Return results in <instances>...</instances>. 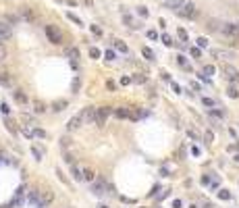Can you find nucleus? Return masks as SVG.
<instances>
[{"label":"nucleus","instance_id":"nucleus-9","mask_svg":"<svg viewBox=\"0 0 239 208\" xmlns=\"http://www.w3.org/2000/svg\"><path fill=\"white\" fill-rule=\"evenodd\" d=\"M223 71H225V77L229 79V81H239V71L235 69V67H231V65H225V67H223Z\"/></svg>","mask_w":239,"mask_h":208},{"label":"nucleus","instance_id":"nucleus-23","mask_svg":"<svg viewBox=\"0 0 239 208\" xmlns=\"http://www.w3.org/2000/svg\"><path fill=\"white\" fill-rule=\"evenodd\" d=\"M202 73H204L206 77H212V75H214V73H216V69H214L212 65H206L204 69H202Z\"/></svg>","mask_w":239,"mask_h":208},{"label":"nucleus","instance_id":"nucleus-14","mask_svg":"<svg viewBox=\"0 0 239 208\" xmlns=\"http://www.w3.org/2000/svg\"><path fill=\"white\" fill-rule=\"evenodd\" d=\"M185 7V0H164V8H171V11H181Z\"/></svg>","mask_w":239,"mask_h":208},{"label":"nucleus","instance_id":"nucleus-31","mask_svg":"<svg viewBox=\"0 0 239 208\" xmlns=\"http://www.w3.org/2000/svg\"><path fill=\"white\" fill-rule=\"evenodd\" d=\"M227 96H229V98H237V96H239V92H237V88H233V85H231V88H229V90H227Z\"/></svg>","mask_w":239,"mask_h":208},{"label":"nucleus","instance_id":"nucleus-5","mask_svg":"<svg viewBox=\"0 0 239 208\" xmlns=\"http://www.w3.org/2000/svg\"><path fill=\"white\" fill-rule=\"evenodd\" d=\"M210 54L214 56V58H223V61H231V58H235V52H233V50H223V48H212Z\"/></svg>","mask_w":239,"mask_h":208},{"label":"nucleus","instance_id":"nucleus-36","mask_svg":"<svg viewBox=\"0 0 239 208\" xmlns=\"http://www.w3.org/2000/svg\"><path fill=\"white\" fill-rule=\"evenodd\" d=\"M61 148H65V150H67V148H71V139H69V138H62V139H61Z\"/></svg>","mask_w":239,"mask_h":208},{"label":"nucleus","instance_id":"nucleus-22","mask_svg":"<svg viewBox=\"0 0 239 208\" xmlns=\"http://www.w3.org/2000/svg\"><path fill=\"white\" fill-rule=\"evenodd\" d=\"M67 56H69L73 62H75L77 58H79V50H77V48H69V50H67Z\"/></svg>","mask_w":239,"mask_h":208},{"label":"nucleus","instance_id":"nucleus-1","mask_svg":"<svg viewBox=\"0 0 239 208\" xmlns=\"http://www.w3.org/2000/svg\"><path fill=\"white\" fill-rule=\"evenodd\" d=\"M44 29H46V35L52 44H62V31L56 25H46Z\"/></svg>","mask_w":239,"mask_h":208},{"label":"nucleus","instance_id":"nucleus-39","mask_svg":"<svg viewBox=\"0 0 239 208\" xmlns=\"http://www.w3.org/2000/svg\"><path fill=\"white\" fill-rule=\"evenodd\" d=\"M191 56H193V58H200V56H202V50H200V48H191Z\"/></svg>","mask_w":239,"mask_h":208},{"label":"nucleus","instance_id":"nucleus-54","mask_svg":"<svg viewBox=\"0 0 239 208\" xmlns=\"http://www.w3.org/2000/svg\"><path fill=\"white\" fill-rule=\"evenodd\" d=\"M129 81H131V77H123V79H121V83H123V85H127Z\"/></svg>","mask_w":239,"mask_h":208},{"label":"nucleus","instance_id":"nucleus-2","mask_svg":"<svg viewBox=\"0 0 239 208\" xmlns=\"http://www.w3.org/2000/svg\"><path fill=\"white\" fill-rule=\"evenodd\" d=\"M96 115H98V108H96V106H85L79 117H81L83 123H96Z\"/></svg>","mask_w":239,"mask_h":208},{"label":"nucleus","instance_id":"nucleus-7","mask_svg":"<svg viewBox=\"0 0 239 208\" xmlns=\"http://www.w3.org/2000/svg\"><path fill=\"white\" fill-rule=\"evenodd\" d=\"M108 189H110V187L106 185V183H104L102 179H98V181H94V185H92V194L100 198V196H104L106 192H108Z\"/></svg>","mask_w":239,"mask_h":208},{"label":"nucleus","instance_id":"nucleus-51","mask_svg":"<svg viewBox=\"0 0 239 208\" xmlns=\"http://www.w3.org/2000/svg\"><path fill=\"white\" fill-rule=\"evenodd\" d=\"M92 31H94L96 35H100V34H102V29H100V27H96V25H94V27H92Z\"/></svg>","mask_w":239,"mask_h":208},{"label":"nucleus","instance_id":"nucleus-29","mask_svg":"<svg viewBox=\"0 0 239 208\" xmlns=\"http://www.w3.org/2000/svg\"><path fill=\"white\" fill-rule=\"evenodd\" d=\"M67 17H69V19H71V21H73V23H77L79 27H81V25H83V23H81V19H79L77 15H73V13H67Z\"/></svg>","mask_w":239,"mask_h":208},{"label":"nucleus","instance_id":"nucleus-26","mask_svg":"<svg viewBox=\"0 0 239 208\" xmlns=\"http://www.w3.org/2000/svg\"><path fill=\"white\" fill-rule=\"evenodd\" d=\"M115 46H116V50H121V52H129L127 44H125V42H121V40H116V42H115Z\"/></svg>","mask_w":239,"mask_h":208},{"label":"nucleus","instance_id":"nucleus-46","mask_svg":"<svg viewBox=\"0 0 239 208\" xmlns=\"http://www.w3.org/2000/svg\"><path fill=\"white\" fill-rule=\"evenodd\" d=\"M106 88H108V90H112V92H115L116 83H115V81H106Z\"/></svg>","mask_w":239,"mask_h":208},{"label":"nucleus","instance_id":"nucleus-41","mask_svg":"<svg viewBox=\"0 0 239 208\" xmlns=\"http://www.w3.org/2000/svg\"><path fill=\"white\" fill-rule=\"evenodd\" d=\"M106 58H108V61H115V58H116L115 50H106Z\"/></svg>","mask_w":239,"mask_h":208},{"label":"nucleus","instance_id":"nucleus-30","mask_svg":"<svg viewBox=\"0 0 239 208\" xmlns=\"http://www.w3.org/2000/svg\"><path fill=\"white\" fill-rule=\"evenodd\" d=\"M177 62L181 65V67H183V69H187V71H189V62L185 61V56H177Z\"/></svg>","mask_w":239,"mask_h":208},{"label":"nucleus","instance_id":"nucleus-42","mask_svg":"<svg viewBox=\"0 0 239 208\" xmlns=\"http://www.w3.org/2000/svg\"><path fill=\"white\" fill-rule=\"evenodd\" d=\"M202 104H204V106H214V100H210V98H202Z\"/></svg>","mask_w":239,"mask_h":208},{"label":"nucleus","instance_id":"nucleus-32","mask_svg":"<svg viewBox=\"0 0 239 208\" xmlns=\"http://www.w3.org/2000/svg\"><path fill=\"white\" fill-rule=\"evenodd\" d=\"M65 162H69V165H75V156L71 152H65Z\"/></svg>","mask_w":239,"mask_h":208},{"label":"nucleus","instance_id":"nucleus-50","mask_svg":"<svg viewBox=\"0 0 239 208\" xmlns=\"http://www.w3.org/2000/svg\"><path fill=\"white\" fill-rule=\"evenodd\" d=\"M79 85H81V83H79V79H73V92H75Z\"/></svg>","mask_w":239,"mask_h":208},{"label":"nucleus","instance_id":"nucleus-4","mask_svg":"<svg viewBox=\"0 0 239 208\" xmlns=\"http://www.w3.org/2000/svg\"><path fill=\"white\" fill-rule=\"evenodd\" d=\"M110 115H112V108H110V106H100V108H98V115H96V125L102 127Z\"/></svg>","mask_w":239,"mask_h":208},{"label":"nucleus","instance_id":"nucleus-6","mask_svg":"<svg viewBox=\"0 0 239 208\" xmlns=\"http://www.w3.org/2000/svg\"><path fill=\"white\" fill-rule=\"evenodd\" d=\"M181 17H185V19H193L196 15H198V11H196V4L193 2H185V7L181 8V11H177Z\"/></svg>","mask_w":239,"mask_h":208},{"label":"nucleus","instance_id":"nucleus-45","mask_svg":"<svg viewBox=\"0 0 239 208\" xmlns=\"http://www.w3.org/2000/svg\"><path fill=\"white\" fill-rule=\"evenodd\" d=\"M171 88L175 90V94H181V88H179V83H171Z\"/></svg>","mask_w":239,"mask_h":208},{"label":"nucleus","instance_id":"nucleus-52","mask_svg":"<svg viewBox=\"0 0 239 208\" xmlns=\"http://www.w3.org/2000/svg\"><path fill=\"white\" fill-rule=\"evenodd\" d=\"M0 108H2V112H4V115H8V106H7V104H0Z\"/></svg>","mask_w":239,"mask_h":208},{"label":"nucleus","instance_id":"nucleus-11","mask_svg":"<svg viewBox=\"0 0 239 208\" xmlns=\"http://www.w3.org/2000/svg\"><path fill=\"white\" fill-rule=\"evenodd\" d=\"M13 35V27L8 25V23H4V21H0V40L4 42V40H8Z\"/></svg>","mask_w":239,"mask_h":208},{"label":"nucleus","instance_id":"nucleus-47","mask_svg":"<svg viewBox=\"0 0 239 208\" xmlns=\"http://www.w3.org/2000/svg\"><path fill=\"white\" fill-rule=\"evenodd\" d=\"M219 185H220V181H219V179H212V183H210V187H212V189H216Z\"/></svg>","mask_w":239,"mask_h":208},{"label":"nucleus","instance_id":"nucleus-49","mask_svg":"<svg viewBox=\"0 0 239 208\" xmlns=\"http://www.w3.org/2000/svg\"><path fill=\"white\" fill-rule=\"evenodd\" d=\"M139 15H142V17H148V8H143V7H139Z\"/></svg>","mask_w":239,"mask_h":208},{"label":"nucleus","instance_id":"nucleus-40","mask_svg":"<svg viewBox=\"0 0 239 208\" xmlns=\"http://www.w3.org/2000/svg\"><path fill=\"white\" fill-rule=\"evenodd\" d=\"M4 58H7V48H4V46L0 44V62L4 61Z\"/></svg>","mask_w":239,"mask_h":208},{"label":"nucleus","instance_id":"nucleus-13","mask_svg":"<svg viewBox=\"0 0 239 208\" xmlns=\"http://www.w3.org/2000/svg\"><path fill=\"white\" fill-rule=\"evenodd\" d=\"M13 98H15V102H17V104H21V106H25V104L29 102L27 94H25L23 90H15V92H13Z\"/></svg>","mask_w":239,"mask_h":208},{"label":"nucleus","instance_id":"nucleus-21","mask_svg":"<svg viewBox=\"0 0 239 208\" xmlns=\"http://www.w3.org/2000/svg\"><path fill=\"white\" fill-rule=\"evenodd\" d=\"M34 111L38 112V115H42V112H46V104L42 102V100H34Z\"/></svg>","mask_w":239,"mask_h":208},{"label":"nucleus","instance_id":"nucleus-48","mask_svg":"<svg viewBox=\"0 0 239 208\" xmlns=\"http://www.w3.org/2000/svg\"><path fill=\"white\" fill-rule=\"evenodd\" d=\"M148 38H150V40H156V38H158V34H156V31H152V29H150V31H148Z\"/></svg>","mask_w":239,"mask_h":208},{"label":"nucleus","instance_id":"nucleus-28","mask_svg":"<svg viewBox=\"0 0 239 208\" xmlns=\"http://www.w3.org/2000/svg\"><path fill=\"white\" fill-rule=\"evenodd\" d=\"M219 198H220V200H231V192H227V189H220V192H219Z\"/></svg>","mask_w":239,"mask_h":208},{"label":"nucleus","instance_id":"nucleus-35","mask_svg":"<svg viewBox=\"0 0 239 208\" xmlns=\"http://www.w3.org/2000/svg\"><path fill=\"white\" fill-rule=\"evenodd\" d=\"M162 42H164V46H173V40L169 34H162Z\"/></svg>","mask_w":239,"mask_h":208},{"label":"nucleus","instance_id":"nucleus-17","mask_svg":"<svg viewBox=\"0 0 239 208\" xmlns=\"http://www.w3.org/2000/svg\"><path fill=\"white\" fill-rule=\"evenodd\" d=\"M67 106H69L67 100H54V102H52V111H54V112H61V111H65Z\"/></svg>","mask_w":239,"mask_h":208},{"label":"nucleus","instance_id":"nucleus-38","mask_svg":"<svg viewBox=\"0 0 239 208\" xmlns=\"http://www.w3.org/2000/svg\"><path fill=\"white\" fill-rule=\"evenodd\" d=\"M196 42H198V46H200V48H206V46H208V40H206V38H198Z\"/></svg>","mask_w":239,"mask_h":208},{"label":"nucleus","instance_id":"nucleus-56","mask_svg":"<svg viewBox=\"0 0 239 208\" xmlns=\"http://www.w3.org/2000/svg\"><path fill=\"white\" fill-rule=\"evenodd\" d=\"M83 2H85L88 7H92V4H94V0H83Z\"/></svg>","mask_w":239,"mask_h":208},{"label":"nucleus","instance_id":"nucleus-18","mask_svg":"<svg viewBox=\"0 0 239 208\" xmlns=\"http://www.w3.org/2000/svg\"><path fill=\"white\" fill-rule=\"evenodd\" d=\"M71 173H73L75 181H83V169H79L77 165H71Z\"/></svg>","mask_w":239,"mask_h":208},{"label":"nucleus","instance_id":"nucleus-44","mask_svg":"<svg viewBox=\"0 0 239 208\" xmlns=\"http://www.w3.org/2000/svg\"><path fill=\"white\" fill-rule=\"evenodd\" d=\"M179 38L183 42H187V31H185V29H179Z\"/></svg>","mask_w":239,"mask_h":208},{"label":"nucleus","instance_id":"nucleus-33","mask_svg":"<svg viewBox=\"0 0 239 208\" xmlns=\"http://www.w3.org/2000/svg\"><path fill=\"white\" fill-rule=\"evenodd\" d=\"M34 135H35V138H40V139H46V138H48L44 129H35V131H34Z\"/></svg>","mask_w":239,"mask_h":208},{"label":"nucleus","instance_id":"nucleus-20","mask_svg":"<svg viewBox=\"0 0 239 208\" xmlns=\"http://www.w3.org/2000/svg\"><path fill=\"white\" fill-rule=\"evenodd\" d=\"M115 115L119 119H131V108H116Z\"/></svg>","mask_w":239,"mask_h":208},{"label":"nucleus","instance_id":"nucleus-37","mask_svg":"<svg viewBox=\"0 0 239 208\" xmlns=\"http://www.w3.org/2000/svg\"><path fill=\"white\" fill-rule=\"evenodd\" d=\"M89 56H92V58H100V50H98V48H89Z\"/></svg>","mask_w":239,"mask_h":208},{"label":"nucleus","instance_id":"nucleus-59","mask_svg":"<svg viewBox=\"0 0 239 208\" xmlns=\"http://www.w3.org/2000/svg\"><path fill=\"white\" fill-rule=\"evenodd\" d=\"M191 208H198V206H191Z\"/></svg>","mask_w":239,"mask_h":208},{"label":"nucleus","instance_id":"nucleus-55","mask_svg":"<svg viewBox=\"0 0 239 208\" xmlns=\"http://www.w3.org/2000/svg\"><path fill=\"white\" fill-rule=\"evenodd\" d=\"M173 208H181V200H175V202H173Z\"/></svg>","mask_w":239,"mask_h":208},{"label":"nucleus","instance_id":"nucleus-57","mask_svg":"<svg viewBox=\"0 0 239 208\" xmlns=\"http://www.w3.org/2000/svg\"><path fill=\"white\" fill-rule=\"evenodd\" d=\"M235 160H237V162H239V154H237V156H235Z\"/></svg>","mask_w":239,"mask_h":208},{"label":"nucleus","instance_id":"nucleus-43","mask_svg":"<svg viewBox=\"0 0 239 208\" xmlns=\"http://www.w3.org/2000/svg\"><path fill=\"white\" fill-rule=\"evenodd\" d=\"M133 81H135V83H146V77H143V75H135V77H133Z\"/></svg>","mask_w":239,"mask_h":208},{"label":"nucleus","instance_id":"nucleus-16","mask_svg":"<svg viewBox=\"0 0 239 208\" xmlns=\"http://www.w3.org/2000/svg\"><path fill=\"white\" fill-rule=\"evenodd\" d=\"M29 202L38 208H44L42 206V198H40V189H31V192H29Z\"/></svg>","mask_w":239,"mask_h":208},{"label":"nucleus","instance_id":"nucleus-58","mask_svg":"<svg viewBox=\"0 0 239 208\" xmlns=\"http://www.w3.org/2000/svg\"><path fill=\"white\" fill-rule=\"evenodd\" d=\"M100 208H108V206H100Z\"/></svg>","mask_w":239,"mask_h":208},{"label":"nucleus","instance_id":"nucleus-25","mask_svg":"<svg viewBox=\"0 0 239 208\" xmlns=\"http://www.w3.org/2000/svg\"><path fill=\"white\" fill-rule=\"evenodd\" d=\"M146 115H148L146 111H131V119H133V121H137V119L146 117Z\"/></svg>","mask_w":239,"mask_h":208},{"label":"nucleus","instance_id":"nucleus-15","mask_svg":"<svg viewBox=\"0 0 239 208\" xmlns=\"http://www.w3.org/2000/svg\"><path fill=\"white\" fill-rule=\"evenodd\" d=\"M19 17H21L23 21H35V13L31 11V8H27V7L19 8Z\"/></svg>","mask_w":239,"mask_h":208},{"label":"nucleus","instance_id":"nucleus-19","mask_svg":"<svg viewBox=\"0 0 239 208\" xmlns=\"http://www.w3.org/2000/svg\"><path fill=\"white\" fill-rule=\"evenodd\" d=\"M83 179H85V181H92V183H94V181H96L94 169H89V166H83Z\"/></svg>","mask_w":239,"mask_h":208},{"label":"nucleus","instance_id":"nucleus-34","mask_svg":"<svg viewBox=\"0 0 239 208\" xmlns=\"http://www.w3.org/2000/svg\"><path fill=\"white\" fill-rule=\"evenodd\" d=\"M204 139H206V144H212V142H214V133H212V131H206L204 133Z\"/></svg>","mask_w":239,"mask_h":208},{"label":"nucleus","instance_id":"nucleus-8","mask_svg":"<svg viewBox=\"0 0 239 208\" xmlns=\"http://www.w3.org/2000/svg\"><path fill=\"white\" fill-rule=\"evenodd\" d=\"M13 81H15V77L11 75V71L0 67V83H2V85H7V88H11V85H13Z\"/></svg>","mask_w":239,"mask_h":208},{"label":"nucleus","instance_id":"nucleus-24","mask_svg":"<svg viewBox=\"0 0 239 208\" xmlns=\"http://www.w3.org/2000/svg\"><path fill=\"white\" fill-rule=\"evenodd\" d=\"M4 125H7V129H8L11 133H13V135L17 133V127H15V123L11 121V119H4Z\"/></svg>","mask_w":239,"mask_h":208},{"label":"nucleus","instance_id":"nucleus-3","mask_svg":"<svg viewBox=\"0 0 239 208\" xmlns=\"http://www.w3.org/2000/svg\"><path fill=\"white\" fill-rule=\"evenodd\" d=\"M219 29L229 38H239V23H223Z\"/></svg>","mask_w":239,"mask_h":208},{"label":"nucleus","instance_id":"nucleus-12","mask_svg":"<svg viewBox=\"0 0 239 208\" xmlns=\"http://www.w3.org/2000/svg\"><path fill=\"white\" fill-rule=\"evenodd\" d=\"M40 198H42V206H46V204H50L54 200V194H52L50 187H46V189H40Z\"/></svg>","mask_w":239,"mask_h":208},{"label":"nucleus","instance_id":"nucleus-53","mask_svg":"<svg viewBox=\"0 0 239 208\" xmlns=\"http://www.w3.org/2000/svg\"><path fill=\"white\" fill-rule=\"evenodd\" d=\"M202 183H204V185H208V183H210V177H208V175H206V177H202Z\"/></svg>","mask_w":239,"mask_h":208},{"label":"nucleus","instance_id":"nucleus-10","mask_svg":"<svg viewBox=\"0 0 239 208\" xmlns=\"http://www.w3.org/2000/svg\"><path fill=\"white\" fill-rule=\"evenodd\" d=\"M81 125H83V121H81V117L77 115V117L69 119V123H67V131H69V133H73V131H77V129H79Z\"/></svg>","mask_w":239,"mask_h":208},{"label":"nucleus","instance_id":"nucleus-27","mask_svg":"<svg viewBox=\"0 0 239 208\" xmlns=\"http://www.w3.org/2000/svg\"><path fill=\"white\" fill-rule=\"evenodd\" d=\"M142 54H143V58H146V61H154V52H152L150 48H143Z\"/></svg>","mask_w":239,"mask_h":208}]
</instances>
